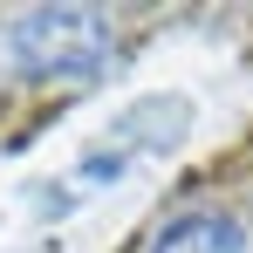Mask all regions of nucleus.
<instances>
[{"mask_svg": "<svg viewBox=\"0 0 253 253\" xmlns=\"http://www.w3.org/2000/svg\"><path fill=\"white\" fill-rule=\"evenodd\" d=\"M7 48L28 76H96L117 48V21L103 7H28Z\"/></svg>", "mask_w": 253, "mask_h": 253, "instance_id": "obj_1", "label": "nucleus"}, {"mask_svg": "<svg viewBox=\"0 0 253 253\" xmlns=\"http://www.w3.org/2000/svg\"><path fill=\"white\" fill-rule=\"evenodd\" d=\"M192 130V103L178 96V89H165V96H144V103H130L124 117L110 124V137L96 144V151H83V165H76V185H117L137 158H151V151H165V144H178Z\"/></svg>", "mask_w": 253, "mask_h": 253, "instance_id": "obj_2", "label": "nucleus"}, {"mask_svg": "<svg viewBox=\"0 0 253 253\" xmlns=\"http://www.w3.org/2000/svg\"><path fill=\"white\" fill-rule=\"evenodd\" d=\"M137 253H247V226L226 206H185L165 226H151V240Z\"/></svg>", "mask_w": 253, "mask_h": 253, "instance_id": "obj_3", "label": "nucleus"}]
</instances>
